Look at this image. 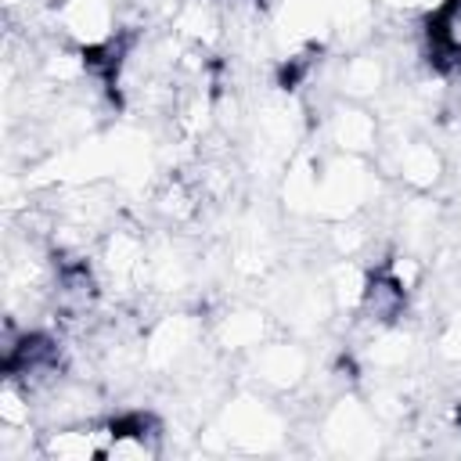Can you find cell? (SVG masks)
Masks as SVG:
<instances>
[{
    "label": "cell",
    "instance_id": "cell-1",
    "mask_svg": "<svg viewBox=\"0 0 461 461\" xmlns=\"http://www.w3.org/2000/svg\"><path fill=\"white\" fill-rule=\"evenodd\" d=\"M378 198V169L364 155H342L321 158V180H317V202L313 216L324 223L353 220Z\"/></svg>",
    "mask_w": 461,
    "mask_h": 461
},
{
    "label": "cell",
    "instance_id": "cell-2",
    "mask_svg": "<svg viewBox=\"0 0 461 461\" xmlns=\"http://www.w3.org/2000/svg\"><path fill=\"white\" fill-rule=\"evenodd\" d=\"M216 432L234 450H270L285 436V418L267 396L241 393L227 400V407L220 411Z\"/></svg>",
    "mask_w": 461,
    "mask_h": 461
},
{
    "label": "cell",
    "instance_id": "cell-3",
    "mask_svg": "<svg viewBox=\"0 0 461 461\" xmlns=\"http://www.w3.org/2000/svg\"><path fill=\"white\" fill-rule=\"evenodd\" d=\"M205 328L191 313H166L158 317L144 342H140V360L151 371H184L198 353H202Z\"/></svg>",
    "mask_w": 461,
    "mask_h": 461
},
{
    "label": "cell",
    "instance_id": "cell-4",
    "mask_svg": "<svg viewBox=\"0 0 461 461\" xmlns=\"http://www.w3.org/2000/svg\"><path fill=\"white\" fill-rule=\"evenodd\" d=\"M249 375L252 385L267 396H285L306 385L310 378V353L295 339H267L249 353Z\"/></svg>",
    "mask_w": 461,
    "mask_h": 461
},
{
    "label": "cell",
    "instance_id": "cell-5",
    "mask_svg": "<svg viewBox=\"0 0 461 461\" xmlns=\"http://www.w3.org/2000/svg\"><path fill=\"white\" fill-rule=\"evenodd\" d=\"M54 29L79 50H104L119 40V7L115 0H58Z\"/></svg>",
    "mask_w": 461,
    "mask_h": 461
},
{
    "label": "cell",
    "instance_id": "cell-6",
    "mask_svg": "<svg viewBox=\"0 0 461 461\" xmlns=\"http://www.w3.org/2000/svg\"><path fill=\"white\" fill-rule=\"evenodd\" d=\"M321 432L331 443V450H342V454H371L378 447V414L364 400L342 396V400H335L328 407V414L321 421Z\"/></svg>",
    "mask_w": 461,
    "mask_h": 461
},
{
    "label": "cell",
    "instance_id": "cell-7",
    "mask_svg": "<svg viewBox=\"0 0 461 461\" xmlns=\"http://www.w3.org/2000/svg\"><path fill=\"white\" fill-rule=\"evenodd\" d=\"M389 173L407 184L414 194H425L432 187L443 184L447 176V158L439 151V144H432L429 137H403L389 144V158H385Z\"/></svg>",
    "mask_w": 461,
    "mask_h": 461
},
{
    "label": "cell",
    "instance_id": "cell-8",
    "mask_svg": "<svg viewBox=\"0 0 461 461\" xmlns=\"http://www.w3.org/2000/svg\"><path fill=\"white\" fill-rule=\"evenodd\" d=\"M324 137H328V144L335 151H342V155H364L367 158V155L378 151V137H382L378 115L367 104H360V101L339 97L328 108V115H324Z\"/></svg>",
    "mask_w": 461,
    "mask_h": 461
},
{
    "label": "cell",
    "instance_id": "cell-9",
    "mask_svg": "<svg viewBox=\"0 0 461 461\" xmlns=\"http://www.w3.org/2000/svg\"><path fill=\"white\" fill-rule=\"evenodd\" d=\"M108 447V421L79 418V421H61L40 432V457L47 461H94L104 457Z\"/></svg>",
    "mask_w": 461,
    "mask_h": 461
},
{
    "label": "cell",
    "instance_id": "cell-10",
    "mask_svg": "<svg viewBox=\"0 0 461 461\" xmlns=\"http://www.w3.org/2000/svg\"><path fill=\"white\" fill-rule=\"evenodd\" d=\"M162 421L155 414H122L108 421L104 461H151L162 454Z\"/></svg>",
    "mask_w": 461,
    "mask_h": 461
},
{
    "label": "cell",
    "instance_id": "cell-11",
    "mask_svg": "<svg viewBox=\"0 0 461 461\" xmlns=\"http://www.w3.org/2000/svg\"><path fill=\"white\" fill-rule=\"evenodd\" d=\"M209 335H212L216 349L249 357L256 346H263L270 339V317L256 306H238V310H227L223 317H216Z\"/></svg>",
    "mask_w": 461,
    "mask_h": 461
},
{
    "label": "cell",
    "instance_id": "cell-12",
    "mask_svg": "<svg viewBox=\"0 0 461 461\" xmlns=\"http://www.w3.org/2000/svg\"><path fill=\"white\" fill-rule=\"evenodd\" d=\"M335 83H339V94H342L346 101L367 104L371 97H378V94L385 90V83H389V65H385V58H378V54H371V50L349 54V58L342 61Z\"/></svg>",
    "mask_w": 461,
    "mask_h": 461
},
{
    "label": "cell",
    "instance_id": "cell-13",
    "mask_svg": "<svg viewBox=\"0 0 461 461\" xmlns=\"http://www.w3.org/2000/svg\"><path fill=\"white\" fill-rule=\"evenodd\" d=\"M414 357V335L403 331V324H382L375 328V335L367 339L364 360L378 371H403Z\"/></svg>",
    "mask_w": 461,
    "mask_h": 461
},
{
    "label": "cell",
    "instance_id": "cell-14",
    "mask_svg": "<svg viewBox=\"0 0 461 461\" xmlns=\"http://www.w3.org/2000/svg\"><path fill=\"white\" fill-rule=\"evenodd\" d=\"M436 357L443 364H461V321H447L436 335Z\"/></svg>",
    "mask_w": 461,
    "mask_h": 461
},
{
    "label": "cell",
    "instance_id": "cell-15",
    "mask_svg": "<svg viewBox=\"0 0 461 461\" xmlns=\"http://www.w3.org/2000/svg\"><path fill=\"white\" fill-rule=\"evenodd\" d=\"M457 220H461V209H457Z\"/></svg>",
    "mask_w": 461,
    "mask_h": 461
}]
</instances>
